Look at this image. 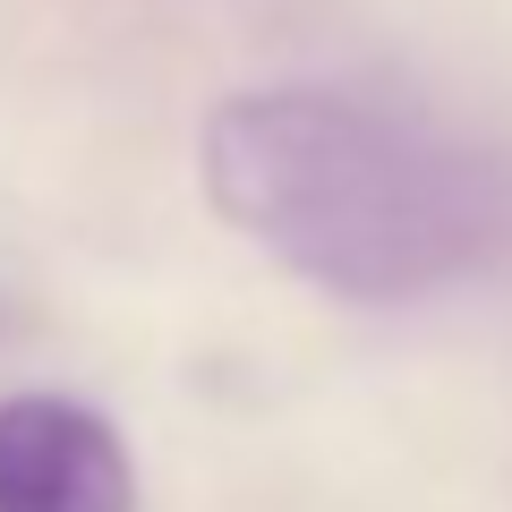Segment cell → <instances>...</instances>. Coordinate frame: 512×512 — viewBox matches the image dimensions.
I'll return each instance as SVG.
<instances>
[{
	"instance_id": "6da1fadb",
	"label": "cell",
	"mask_w": 512,
	"mask_h": 512,
	"mask_svg": "<svg viewBox=\"0 0 512 512\" xmlns=\"http://www.w3.org/2000/svg\"><path fill=\"white\" fill-rule=\"evenodd\" d=\"M197 180L248 248L350 308H410L512 256V154L359 86L222 94Z\"/></svg>"
},
{
	"instance_id": "7a4b0ae2",
	"label": "cell",
	"mask_w": 512,
	"mask_h": 512,
	"mask_svg": "<svg viewBox=\"0 0 512 512\" xmlns=\"http://www.w3.org/2000/svg\"><path fill=\"white\" fill-rule=\"evenodd\" d=\"M0 512H137L120 427L77 393H0Z\"/></svg>"
}]
</instances>
